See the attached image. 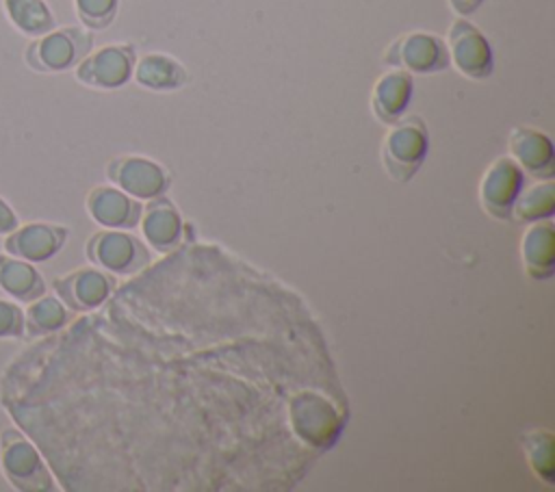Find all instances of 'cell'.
I'll list each match as a JSON object with an SVG mask.
<instances>
[{"instance_id":"15","label":"cell","mask_w":555,"mask_h":492,"mask_svg":"<svg viewBox=\"0 0 555 492\" xmlns=\"http://www.w3.org/2000/svg\"><path fill=\"white\" fill-rule=\"evenodd\" d=\"M108 176L115 180L119 186L147 195V191H160L165 189L163 180V169L158 165H152L143 158H117L108 165Z\"/></svg>"},{"instance_id":"7","label":"cell","mask_w":555,"mask_h":492,"mask_svg":"<svg viewBox=\"0 0 555 492\" xmlns=\"http://www.w3.org/2000/svg\"><path fill=\"white\" fill-rule=\"evenodd\" d=\"M67 241V228L54 223H26L17 225L4 238L7 254L28 260L43 262L50 260Z\"/></svg>"},{"instance_id":"11","label":"cell","mask_w":555,"mask_h":492,"mask_svg":"<svg viewBox=\"0 0 555 492\" xmlns=\"http://www.w3.org/2000/svg\"><path fill=\"white\" fill-rule=\"evenodd\" d=\"M509 150L518 163L533 176L553 173V145L544 132L533 128H514L509 134Z\"/></svg>"},{"instance_id":"19","label":"cell","mask_w":555,"mask_h":492,"mask_svg":"<svg viewBox=\"0 0 555 492\" xmlns=\"http://www.w3.org/2000/svg\"><path fill=\"white\" fill-rule=\"evenodd\" d=\"M24 332V312L15 303L0 299V340L22 338Z\"/></svg>"},{"instance_id":"20","label":"cell","mask_w":555,"mask_h":492,"mask_svg":"<svg viewBox=\"0 0 555 492\" xmlns=\"http://www.w3.org/2000/svg\"><path fill=\"white\" fill-rule=\"evenodd\" d=\"M17 225H20V221H17L15 210L0 197V234L7 236V234L13 232Z\"/></svg>"},{"instance_id":"1","label":"cell","mask_w":555,"mask_h":492,"mask_svg":"<svg viewBox=\"0 0 555 492\" xmlns=\"http://www.w3.org/2000/svg\"><path fill=\"white\" fill-rule=\"evenodd\" d=\"M93 46L89 30L78 26H65L48 30L35 39L26 50V63L37 72H65L78 65Z\"/></svg>"},{"instance_id":"6","label":"cell","mask_w":555,"mask_h":492,"mask_svg":"<svg viewBox=\"0 0 555 492\" xmlns=\"http://www.w3.org/2000/svg\"><path fill=\"white\" fill-rule=\"evenodd\" d=\"M134 48L128 43L104 46L91 54H87L78 67L76 78L95 89H117L130 80L134 69Z\"/></svg>"},{"instance_id":"13","label":"cell","mask_w":555,"mask_h":492,"mask_svg":"<svg viewBox=\"0 0 555 492\" xmlns=\"http://www.w3.org/2000/svg\"><path fill=\"white\" fill-rule=\"evenodd\" d=\"M134 76H137V82L141 87L154 89V91L180 89L189 78L184 67L167 54H145V56H141L139 63L134 65Z\"/></svg>"},{"instance_id":"18","label":"cell","mask_w":555,"mask_h":492,"mask_svg":"<svg viewBox=\"0 0 555 492\" xmlns=\"http://www.w3.org/2000/svg\"><path fill=\"white\" fill-rule=\"evenodd\" d=\"M80 22L91 30L106 28L115 15L119 0H74Z\"/></svg>"},{"instance_id":"4","label":"cell","mask_w":555,"mask_h":492,"mask_svg":"<svg viewBox=\"0 0 555 492\" xmlns=\"http://www.w3.org/2000/svg\"><path fill=\"white\" fill-rule=\"evenodd\" d=\"M449 63L460 74L473 80H483L494 69V59L488 39L481 30L464 17H457L449 26Z\"/></svg>"},{"instance_id":"21","label":"cell","mask_w":555,"mask_h":492,"mask_svg":"<svg viewBox=\"0 0 555 492\" xmlns=\"http://www.w3.org/2000/svg\"><path fill=\"white\" fill-rule=\"evenodd\" d=\"M483 2H486V0H449L451 9H453L457 15H462V17L475 13Z\"/></svg>"},{"instance_id":"3","label":"cell","mask_w":555,"mask_h":492,"mask_svg":"<svg viewBox=\"0 0 555 492\" xmlns=\"http://www.w3.org/2000/svg\"><path fill=\"white\" fill-rule=\"evenodd\" d=\"M0 466L17 490H52L43 459L17 429H4L0 436Z\"/></svg>"},{"instance_id":"9","label":"cell","mask_w":555,"mask_h":492,"mask_svg":"<svg viewBox=\"0 0 555 492\" xmlns=\"http://www.w3.org/2000/svg\"><path fill=\"white\" fill-rule=\"evenodd\" d=\"M113 288V280L95 269H80L54 280V290L74 310L100 306Z\"/></svg>"},{"instance_id":"2","label":"cell","mask_w":555,"mask_h":492,"mask_svg":"<svg viewBox=\"0 0 555 492\" xmlns=\"http://www.w3.org/2000/svg\"><path fill=\"white\" fill-rule=\"evenodd\" d=\"M427 128L418 115L397 119L395 128L386 134L382 158L388 173L397 182H408L421 167L427 154Z\"/></svg>"},{"instance_id":"16","label":"cell","mask_w":555,"mask_h":492,"mask_svg":"<svg viewBox=\"0 0 555 492\" xmlns=\"http://www.w3.org/2000/svg\"><path fill=\"white\" fill-rule=\"evenodd\" d=\"M4 11L24 35H43L54 28V15L43 0H4Z\"/></svg>"},{"instance_id":"17","label":"cell","mask_w":555,"mask_h":492,"mask_svg":"<svg viewBox=\"0 0 555 492\" xmlns=\"http://www.w3.org/2000/svg\"><path fill=\"white\" fill-rule=\"evenodd\" d=\"M67 323V310L65 306L54 297H37L30 301L28 310L24 312V332L30 336L50 334Z\"/></svg>"},{"instance_id":"12","label":"cell","mask_w":555,"mask_h":492,"mask_svg":"<svg viewBox=\"0 0 555 492\" xmlns=\"http://www.w3.org/2000/svg\"><path fill=\"white\" fill-rule=\"evenodd\" d=\"M0 288L17 301L30 303L33 299L43 295L46 282L33 267V262L15 258L11 254H0Z\"/></svg>"},{"instance_id":"10","label":"cell","mask_w":555,"mask_h":492,"mask_svg":"<svg viewBox=\"0 0 555 492\" xmlns=\"http://www.w3.org/2000/svg\"><path fill=\"white\" fill-rule=\"evenodd\" d=\"M412 98V76L403 69L386 72L377 78L371 93V108L375 117L384 124H395L401 119Z\"/></svg>"},{"instance_id":"8","label":"cell","mask_w":555,"mask_h":492,"mask_svg":"<svg viewBox=\"0 0 555 492\" xmlns=\"http://www.w3.org/2000/svg\"><path fill=\"white\" fill-rule=\"evenodd\" d=\"M87 254L95 264L113 273H130L147 258L143 247L137 245L132 236L117 232L95 234L87 245Z\"/></svg>"},{"instance_id":"5","label":"cell","mask_w":555,"mask_h":492,"mask_svg":"<svg viewBox=\"0 0 555 492\" xmlns=\"http://www.w3.org/2000/svg\"><path fill=\"white\" fill-rule=\"evenodd\" d=\"M384 63L414 74H434L449 67V50L442 39L429 33H408L390 43Z\"/></svg>"},{"instance_id":"14","label":"cell","mask_w":555,"mask_h":492,"mask_svg":"<svg viewBox=\"0 0 555 492\" xmlns=\"http://www.w3.org/2000/svg\"><path fill=\"white\" fill-rule=\"evenodd\" d=\"M87 208L102 225H134L139 217V206L108 186L93 189L87 197Z\"/></svg>"}]
</instances>
